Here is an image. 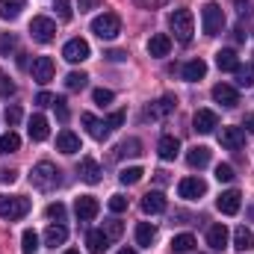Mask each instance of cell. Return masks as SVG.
<instances>
[{"mask_svg": "<svg viewBox=\"0 0 254 254\" xmlns=\"http://www.w3.org/2000/svg\"><path fill=\"white\" fill-rule=\"evenodd\" d=\"M216 207H219V213H225V216H237L240 213V207H243V195L237 190H228L219 195V201H216Z\"/></svg>", "mask_w": 254, "mask_h": 254, "instance_id": "8fae6325", "label": "cell"}, {"mask_svg": "<svg viewBox=\"0 0 254 254\" xmlns=\"http://www.w3.org/2000/svg\"><path fill=\"white\" fill-rule=\"evenodd\" d=\"M181 74H184V80H190V83H198V80L207 74V63H204V60H190V63L181 68Z\"/></svg>", "mask_w": 254, "mask_h": 254, "instance_id": "d4e9b609", "label": "cell"}, {"mask_svg": "<svg viewBox=\"0 0 254 254\" xmlns=\"http://www.w3.org/2000/svg\"><path fill=\"white\" fill-rule=\"evenodd\" d=\"M36 104H39V107H51V104H54V95H51V92H39V95H36Z\"/></svg>", "mask_w": 254, "mask_h": 254, "instance_id": "db71d44e", "label": "cell"}, {"mask_svg": "<svg viewBox=\"0 0 254 254\" xmlns=\"http://www.w3.org/2000/svg\"><path fill=\"white\" fill-rule=\"evenodd\" d=\"M80 122L86 125V133H89L92 139H98V142H104V139L110 136V127H107V122L95 119L92 113H83V116H80Z\"/></svg>", "mask_w": 254, "mask_h": 254, "instance_id": "4fadbf2b", "label": "cell"}, {"mask_svg": "<svg viewBox=\"0 0 254 254\" xmlns=\"http://www.w3.org/2000/svg\"><path fill=\"white\" fill-rule=\"evenodd\" d=\"M234 3H237L240 18H249V15H252V0H234Z\"/></svg>", "mask_w": 254, "mask_h": 254, "instance_id": "f907efd6", "label": "cell"}, {"mask_svg": "<svg viewBox=\"0 0 254 254\" xmlns=\"http://www.w3.org/2000/svg\"><path fill=\"white\" fill-rule=\"evenodd\" d=\"M234 246H237V252H252L254 249V234L246 228V225L234 231Z\"/></svg>", "mask_w": 254, "mask_h": 254, "instance_id": "f546056e", "label": "cell"}, {"mask_svg": "<svg viewBox=\"0 0 254 254\" xmlns=\"http://www.w3.org/2000/svg\"><path fill=\"white\" fill-rule=\"evenodd\" d=\"M74 210H77V216H80L83 222H92V219L98 216L101 204H98V198H95V195H80V198H77V204H74Z\"/></svg>", "mask_w": 254, "mask_h": 254, "instance_id": "7c38bea8", "label": "cell"}, {"mask_svg": "<svg viewBox=\"0 0 254 254\" xmlns=\"http://www.w3.org/2000/svg\"><path fill=\"white\" fill-rule=\"evenodd\" d=\"M187 163H190V169H204V166L210 163V148H207V145H195V148H190Z\"/></svg>", "mask_w": 254, "mask_h": 254, "instance_id": "cb8c5ba5", "label": "cell"}, {"mask_svg": "<svg viewBox=\"0 0 254 254\" xmlns=\"http://www.w3.org/2000/svg\"><path fill=\"white\" fill-rule=\"evenodd\" d=\"M154 240H157V228H154L151 222H139V225H136V243L145 246V249H151Z\"/></svg>", "mask_w": 254, "mask_h": 254, "instance_id": "83f0119b", "label": "cell"}, {"mask_svg": "<svg viewBox=\"0 0 254 254\" xmlns=\"http://www.w3.org/2000/svg\"><path fill=\"white\" fill-rule=\"evenodd\" d=\"M169 51H172V39H169L166 33H154V36L148 39V54H151V57L163 60V57H169Z\"/></svg>", "mask_w": 254, "mask_h": 254, "instance_id": "2e32d148", "label": "cell"}, {"mask_svg": "<svg viewBox=\"0 0 254 254\" xmlns=\"http://www.w3.org/2000/svg\"><path fill=\"white\" fill-rule=\"evenodd\" d=\"M142 210L148 216H157V213H166V195L163 192H148L142 198Z\"/></svg>", "mask_w": 254, "mask_h": 254, "instance_id": "44dd1931", "label": "cell"}, {"mask_svg": "<svg viewBox=\"0 0 254 254\" xmlns=\"http://www.w3.org/2000/svg\"><path fill=\"white\" fill-rule=\"evenodd\" d=\"M15 181H18V172H12V169L0 172V184H15Z\"/></svg>", "mask_w": 254, "mask_h": 254, "instance_id": "11a10c76", "label": "cell"}, {"mask_svg": "<svg viewBox=\"0 0 254 254\" xmlns=\"http://www.w3.org/2000/svg\"><path fill=\"white\" fill-rule=\"evenodd\" d=\"M54 9H57V18H60V21H71V18H74L71 0H57V3H54Z\"/></svg>", "mask_w": 254, "mask_h": 254, "instance_id": "ab89813d", "label": "cell"}, {"mask_svg": "<svg viewBox=\"0 0 254 254\" xmlns=\"http://www.w3.org/2000/svg\"><path fill=\"white\" fill-rule=\"evenodd\" d=\"M142 9H160V6H166V3H172V0H136Z\"/></svg>", "mask_w": 254, "mask_h": 254, "instance_id": "816d5d0a", "label": "cell"}, {"mask_svg": "<svg viewBox=\"0 0 254 254\" xmlns=\"http://www.w3.org/2000/svg\"><path fill=\"white\" fill-rule=\"evenodd\" d=\"M36 249H39V234H36V231H24V234H21V252L33 254Z\"/></svg>", "mask_w": 254, "mask_h": 254, "instance_id": "8d00e7d4", "label": "cell"}, {"mask_svg": "<svg viewBox=\"0 0 254 254\" xmlns=\"http://www.w3.org/2000/svg\"><path fill=\"white\" fill-rule=\"evenodd\" d=\"M30 198L24 195H0V219H9V222H18L30 213Z\"/></svg>", "mask_w": 254, "mask_h": 254, "instance_id": "3957f363", "label": "cell"}, {"mask_svg": "<svg viewBox=\"0 0 254 254\" xmlns=\"http://www.w3.org/2000/svg\"><path fill=\"white\" fill-rule=\"evenodd\" d=\"M65 240H68V228H65V225H51V228L45 231V246H48V249L63 246Z\"/></svg>", "mask_w": 254, "mask_h": 254, "instance_id": "4316f807", "label": "cell"}, {"mask_svg": "<svg viewBox=\"0 0 254 254\" xmlns=\"http://www.w3.org/2000/svg\"><path fill=\"white\" fill-rule=\"evenodd\" d=\"M216 65H219V71H237L240 68V60H237L234 51H219L216 54Z\"/></svg>", "mask_w": 254, "mask_h": 254, "instance_id": "d6a6232c", "label": "cell"}, {"mask_svg": "<svg viewBox=\"0 0 254 254\" xmlns=\"http://www.w3.org/2000/svg\"><path fill=\"white\" fill-rule=\"evenodd\" d=\"M12 95H15V83L0 71V98H12Z\"/></svg>", "mask_w": 254, "mask_h": 254, "instance_id": "7bdbcfd3", "label": "cell"}, {"mask_svg": "<svg viewBox=\"0 0 254 254\" xmlns=\"http://www.w3.org/2000/svg\"><path fill=\"white\" fill-rule=\"evenodd\" d=\"M192 125L198 133H213L216 127H219V116L213 113V110H198L195 116H192Z\"/></svg>", "mask_w": 254, "mask_h": 254, "instance_id": "9a60e30c", "label": "cell"}, {"mask_svg": "<svg viewBox=\"0 0 254 254\" xmlns=\"http://www.w3.org/2000/svg\"><path fill=\"white\" fill-rule=\"evenodd\" d=\"M15 45H18L15 36H0V54H3V57H9V54L15 51Z\"/></svg>", "mask_w": 254, "mask_h": 254, "instance_id": "7dc6e473", "label": "cell"}, {"mask_svg": "<svg viewBox=\"0 0 254 254\" xmlns=\"http://www.w3.org/2000/svg\"><path fill=\"white\" fill-rule=\"evenodd\" d=\"M243 125H246V130H249V133H254V113H249V116H246V122H243Z\"/></svg>", "mask_w": 254, "mask_h": 254, "instance_id": "6f0895ef", "label": "cell"}, {"mask_svg": "<svg viewBox=\"0 0 254 254\" xmlns=\"http://www.w3.org/2000/svg\"><path fill=\"white\" fill-rule=\"evenodd\" d=\"M54 74H57V65L51 57H36L33 60V80L39 83V86H48L51 80H54Z\"/></svg>", "mask_w": 254, "mask_h": 254, "instance_id": "52a82bcc", "label": "cell"}, {"mask_svg": "<svg viewBox=\"0 0 254 254\" xmlns=\"http://www.w3.org/2000/svg\"><path fill=\"white\" fill-rule=\"evenodd\" d=\"M119 254H136V252H133V249H122Z\"/></svg>", "mask_w": 254, "mask_h": 254, "instance_id": "91938a15", "label": "cell"}, {"mask_svg": "<svg viewBox=\"0 0 254 254\" xmlns=\"http://www.w3.org/2000/svg\"><path fill=\"white\" fill-rule=\"evenodd\" d=\"M92 33H95L98 39H104V42H113V39L122 33V18H119L116 12H104V15H98V18L92 21Z\"/></svg>", "mask_w": 254, "mask_h": 254, "instance_id": "277c9868", "label": "cell"}, {"mask_svg": "<svg viewBox=\"0 0 254 254\" xmlns=\"http://www.w3.org/2000/svg\"><path fill=\"white\" fill-rule=\"evenodd\" d=\"M237 83H240L243 89L254 86V65H240V68H237Z\"/></svg>", "mask_w": 254, "mask_h": 254, "instance_id": "74e56055", "label": "cell"}, {"mask_svg": "<svg viewBox=\"0 0 254 254\" xmlns=\"http://www.w3.org/2000/svg\"><path fill=\"white\" fill-rule=\"evenodd\" d=\"M219 142H222V148H228V151H240V148L246 145V130H243V127H222Z\"/></svg>", "mask_w": 254, "mask_h": 254, "instance_id": "30bf717a", "label": "cell"}, {"mask_svg": "<svg viewBox=\"0 0 254 254\" xmlns=\"http://www.w3.org/2000/svg\"><path fill=\"white\" fill-rule=\"evenodd\" d=\"M57 151H63V154H77V151H80V136H77L74 130H60V136H57Z\"/></svg>", "mask_w": 254, "mask_h": 254, "instance_id": "ffe728a7", "label": "cell"}, {"mask_svg": "<svg viewBox=\"0 0 254 254\" xmlns=\"http://www.w3.org/2000/svg\"><path fill=\"white\" fill-rule=\"evenodd\" d=\"M89 42L86 39H71V42H65L63 48V57L68 60V63H86L89 60Z\"/></svg>", "mask_w": 254, "mask_h": 254, "instance_id": "ba28073f", "label": "cell"}, {"mask_svg": "<svg viewBox=\"0 0 254 254\" xmlns=\"http://www.w3.org/2000/svg\"><path fill=\"white\" fill-rule=\"evenodd\" d=\"M24 6H27V0H0V18L3 21H15Z\"/></svg>", "mask_w": 254, "mask_h": 254, "instance_id": "f1b7e54d", "label": "cell"}, {"mask_svg": "<svg viewBox=\"0 0 254 254\" xmlns=\"http://www.w3.org/2000/svg\"><path fill=\"white\" fill-rule=\"evenodd\" d=\"M95 6H98V0H80V12H89Z\"/></svg>", "mask_w": 254, "mask_h": 254, "instance_id": "9f6ffc18", "label": "cell"}, {"mask_svg": "<svg viewBox=\"0 0 254 254\" xmlns=\"http://www.w3.org/2000/svg\"><path fill=\"white\" fill-rule=\"evenodd\" d=\"M77 175H80V181H86V184H101V166H98L92 157H83V160H80Z\"/></svg>", "mask_w": 254, "mask_h": 254, "instance_id": "e0dca14e", "label": "cell"}, {"mask_svg": "<svg viewBox=\"0 0 254 254\" xmlns=\"http://www.w3.org/2000/svg\"><path fill=\"white\" fill-rule=\"evenodd\" d=\"M110 210H113V213H125L127 210V198L125 195H110Z\"/></svg>", "mask_w": 254, "mask_h": 254, "instance_id": "f6af8a7d", "label": "cell"}, {"mask_svg": "<svg viewBox=\"0 0 254 254\" xmlns=\"http://www.w3.org/2000/svg\"><path fill=\"white\" fill-rule=\"evenodd\" d=\"M157 154H160L163 160H175V157L181 154V139H178V136H163L160 145H157Z\"/></svg>", "mask_w": 254, "mask_h": 254, "instance_id": "7402d4cb", "label": "cell"}, {"mask_svg": "<svg viewBox=\"0 0 254 254\" xmlns=\"http://www.w3.org/2000/svg\"><path fill=\"white\" fill-rule=\"evenodd\" d=\"M86 246H89V252L92 254H104L107 252V246H110L107 231H89V234H86Z\"/></svg>", "mask_w": 254, "mask_h": 254, "instance_id": "603a6c76", "label": "cell"}, {"mask_svg": "<svg viewBox=\"0 0 254 254\" xmlns=\"http://www.w3.org/2000/svg\"><path fill=\"white\" fill-rule=\"evenodd\" d=\"M21 116H24V113H21V107H18V104H9V107H6V125H9V127L18 125V122H21Z\"/></svg>", "mask_w": 254, "mask_h": 254, "instance_id": "60d3db41", "label": "cell"}, {"mask_svg": "<svg viewBox=\"0 0 254 254\" xmlns=\"http://www.w3.org/2000/svg\"><path fill=\"white\" fill-rule=\"evenodd\" d=\"M139 154H142V142H139L136 136L125 139V142L116 148V157H139Z\"/></svg>", "mask_w": 254, "mask_h": 254, "instance_id": "1f68e13d", "label": "cell"}, {"mask_svg": "<svg viewBox=\"0 0 254 254\" xmlns=\"http://www.w3.org/2000/svg\"><path fill=\"white\" fill-rule=\"evenodd\" d=\"M201 27H204V36H219L222 33V27H225V12H222V6L219 3H204V9H201Z\"/></svg>", "mask_w": 254, "mask_h": 254, "instance_id": "5b68a950", "label": "cell"}, {"mask_svg": "<svg viewBox=\"0 0 254 254\" xmlns=\"http://www.w3.org/2000/svg\"><path fill=\"white\" fill-rule=\"evenodd\" d=\"M169 27H172L175 39H178L181 45H190L192 36H195V18H192L190 9H175V12L169 15Z\"/></svg>", "mask_w": 254, "mask_h": 254, "instance_id": "7a4b0ae2", "label": "cell"}, {"mask_svg": "<svg viewBox=\"0 0 254 254\" xmlns=\"http://www.w3.org/2000/svg\"><path fill=\"white\" fill-rule=\"evenodd\" d=\"M27 130H30V139H33V142H45V139H48V133H51V130H48V119H45V116H33Z\"/></svg>", "mask_w": 254, "mask_h": 254, "instance_id": "484cf974", "label": "cell"}, {"mask_svg": "<svg viewBox=\"0 0 254 254\" xmlns=\"http://www.w3.org/2000/svg\"><path fill=\"white\" fill-rule=\"evenodd\" d=\"M195 237L192 234H178L175 240H172V252L175 254H190V252H195Z\"/></svg>", "mask_w": 254, "mask_h": 254, "instance_id": "4dcf8cb0", "label": "cell"}, {"mask_svg": "<svg viewBox=\"0 0 254 254\" xmlns=\"http://www.w3.org/2000/svg\"><path fill=\"white\" fill-rule=\"evenodd\" d=\"M228 240H231V234H228V228H225V225H213V228L207 231V246H210L213 252L228 249Z\"/></svg>", "mask_w": 254, "mask_h": 254, "instance_id": "d6986e66", "label": "cell"}, {"mask_svg": "<svg viewBox=\"0 0 254 254\" xmlns=\"http://www.w3.org/2000/svg\"><path fill=\"white\" fill-rule=\"evenodd\" d=\"M51 107L57 110L60 122H68V104H65V98H54V104H51Z\"/></svg>", "mask_w": 254, "mask_h": 254, "instance_id": "c3c4849f", "label": "cell"}, {"mask_svg": "<svg viewBox=\"0 0 254 254\" xmlns=\"http://www.w3.org/2000/svg\"><path fill=\"white\" fill-rule=\"evenodd\" d=\"M249 219L254 222V201H252V207H249Z\"/></svg>", "mask_w": 254, "mask_h": 254, "instance_id": "680465c9", "label": "cell"}, {"mask_svg": "<svg viewBox=\"0 0 254 254\" xmlns=\"http://www.w3.org/2000/svg\"><path fill=\"white\" fill-rule=\"evenodd\" d=\"M234 178H237V175H234V166H228V163H219V166H216V181H219V184H231Z\"/></svg>", "mask_w": 254, "mask_h": 254, "instance_id": "f35d334b", "label": "cell"}, {"mask_svg": "<svg viewBox=\"0 0 254 254\" xmlns=\"http://www.w3.org/2000/svg\"><path fill=\"white\" fill-rule=\"evenodd\" d=\"M18 148H21V136L15 130H9V133L0 136V154H15Z\"/></svg>", "mask_w": 254, "mask_h": 254, "instance_id": "836d02e7", "label": "cell"}, {"mask_svg": "<svg viewBox=\"0 0 254 254\" xmlns=\"http://www.w3.org/2000/svg\"><path fill=\"white\" fill-rule=\"evenodd\" d=\"M178 195L187 198V201H195V198L207 195V184H204L201 178H184V181L178 184Z\"/></svg>", "mask_w": 254, "mask_h": 254, "instance_id": "9c48e42d", "label": "cell"}, {"mask_svg": "<svg viewBox=\"0 0 254 254\" xmlns=\"http://www.w3.org/2000/svg\"><path fill=\"white\" fill-rule=\"evenodd\" d=\"M65 254H80V252H74V249H71V252H65Z\"/></svg>", "mask_w": 254, "mask_h": 254, "instance_id": "94428289", "label": "cell"}, {"mask_svg": "<svg viewBox=\"0 0 254 254\" xmlns=\"http://www.w3.org/2000/svg\"><path fill=\"white\" fill-rule=\"evenodd\" d=\"M104 57H107L110 63H125V60H127V51H107Z\"/></svg>", "mask_w": 254, "mask_h": 254, "instance_id": "f5cc1de1", "label": "cell"}, {"mask_svg": "<svg viewBox=\"0 0 254 254\" xmlns=\"http://www.w3.org/2000/svg\"><path fill=\"white\" fill-rule=\"evenodd\" d=\"M45 213H48V219L63 222V219H65V204H60V201H57V204H48V210H45Z\"/></svg>", "mask_w": 254, "mask_h": 254, "instance_id": "ee69618b", "label": "cell"}, {"mask_svg": "<svg viewBox=\"0 0 254 254\" xmlns=\"http://www.w3.org/2000/svg\"><path fill=\"white\" fill-rule=\"evenodd\" d=\"M175 107H178V98H172V95H163L160 101H154V104L148 107V119H163V116L175 113Z\"/></svg>", "mask_w": 254, "mask_h": 254, "instance_id": "ac0fdd59", "label": "cell"}, {"mask_svg": "<svg viewBox=\"0 0 254 254\" xmlns=\"http://www.w3.org/2000/svg\"><path fill=\"white\" fill-rule=\"evenodd\" d=\"M142 175H145V172H142L139 166H127V169H122L119 181H122L125 187H133V184H139V181H142Z\"/></svg>", "mask_w": 254, "mask_h": 254, "instance_id": "d590c367", "label": "cell"}, {"mask_svg": "<svg viewBox=\"0 0 254 254\" xmlns=\"http://www.w3.org/2000/svg\"><path fill=\"white\" fill-rule=\"evenodd\" d=\"M86 83H89V77H86L83 71H71V74L65 77V89H68V92H80V89H86Z\"/></svg>", "mask_w": 254, "mask_h": 254, "instance_id": "e575fe53", "label": "cell"}, {"mask_svg": "<svg viewBox=\"0 0 254 254\" xmlns=\"http://www.w3.org/2000/svg\"><path fill=\"white\" fill-rule=\"evenodd\" d=\"M30 184H33L36 190H42V192H54L60 184H63V178H60V169H57L54 163L42 160V163L33 166V172H30Z\"/></svg>", "mask_w": 254, "mask_h": 254, "instance_id": "6da1fadb", "label": "cell"}, {"mask_svg": "<svg viewBox=\"0 0 254 254\" xmlns=\"http://www.w3.org/2000/svg\"><path fill=\"white\" fill-rule=\"evenodd\" d=\"M92 98H95V104H98V107H107L116 95H113L110 89H95V92H92Z\"/></svg>", "mask_w": 254, "mask_h": 254, "instance_id": "b9f144b4", "label": "cell"}, {"mask_svg": "<svg viewBox=\"0 0 254 254\" xmlns=\"http://www.w3.org/2000/svg\"><path fill=\"white\" fill-rule=\"evenodd\" d=\"M213 101L222 104V107H237L240 104V92L234 86H228V83H219V86H213Z\"/></svg>", "mask_w": 254, "mask_h": 254, "instance_id": "5bb4252c", "label": "cell"}, {"mask_svg": "<svg viewBox=\"0 0 254 254\" xmlns=\"http://www.w3.org/2000/svg\"><path fill=\"white\" fill-rule=\"evenodd\" d=\"M122 231H125V225H122L119 219H110V222H107V237H110V240L122 237Z\"/></svg>", "mask_w": 254, "mask_h": 254, "instance_id": "bcb514c9", "label": "cell"}, {"mask_svg": "<svg viewBox=\"0 0 254 254\" xmlns=\"http://www.w3.org/2000/svg\"><path fill=\"white\" fill-rule=\"evenodd\" d=\"M30 36L39 42V45H51L57 39V21L54 18H45V15H36L30 21Z\"/></svg>", "mask_w": 254, "mask_h": 254, "instance_id": "8992f818", "label": "cell"}, {"mask_svg": "<svg viewBox=\"0 0 254 254\" xmlns=\"http://www.w3.org/2000/svg\"><path fill=\"white\" fill-rule=\"evenodd\" d=\"M122 125H125V113H122V110L107 119V127H110V130H116V127H122Z\"/></svg>", "mask_w": 254, "mask_h": 254, "instance_id": "681fc988", "label": "cell"}]
</instances>
